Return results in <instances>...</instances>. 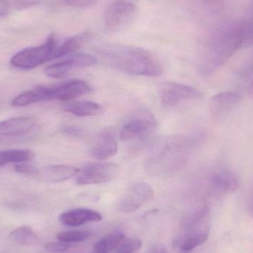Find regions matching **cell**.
Instances as JSON below:
<instances>
[{
  "label": "cell",
  "instance_id": "cell-16",
  "mask_svg": "<svg viewBox=\"0 0 253 253\" xmlns=\"http://www.w3.org/2000/svg\"><path fill=\"white\" fill-rule=\"evenodd\" d=\"M80 172L78 168L70 165H50L43 169L42 176L50 182H62L77 176Z\"/></svg>",
  "mask_w": 253,
  "mask_h": 253
},
{
  "label": "cell",
  "instance_id": "cell-31",
  "mask_svg": "<svg viewBox=\"0 0 253 253\" xmlns=\"http://www.w3.org/2000/svg\"><path fill=\"white\" fill-rule=\"evenodd\" d=\"M249 208L250 211H251V213L253 215V197L251 199V202H250Z\"/></svg>",
  "mask_w": 253,
  "mask_h": 253
},
{
  "label": "cell",
  "instance_id": "cell-25",
  "mask_svg": "<svg viewBox=\"0 0 253 253\" xmlns=\"http://www.w3.org/2000/svg\"><path fill=\"white\" fill-rule=\"evenodd\" d=\"M92 233L87 230L59 232L56 235L58 240L73 244L84 242L91 236Z\"/></svg>",
  "mask_w": 253,
  "mask_h": 253
},
{
  "label": "cell",
  "instance_id": "cell-18",
  "mask_svg": "<svg viewBox=\"0 0 253 253\" xmlns=\"http://www.w3.org/2000/svg\"><path fill=\"white\" fill-rule=\"evenodd\" d=\"M65 110L70 114L77 117H87L99 115L103 111V108L99 104L91 101H80L73 102L65 107Z\"/></svg>",
  "mask_w": 253,
  "mask_h": 253
},
{
  "label": "cell",
  "instance_id": "cell-17",
  "mask_svg": "<svg viewBox=\"0 0 253 253\" xmlns=\"http://www.w3.org/2000/svg\"><path fill=\"white\" fill-rule=\"evenodd\" d=\"M91 34L88 32L82 33L77 34L71 38L64 42L62 44L59 45L55 50L52 56V60L54 59H61L68 55L76 53L87 40H90Z\"/></svg>",
  "mask_w": 253,
  "mask_h": 253
},
{
  "label": "cell",
  "instance_id": "cell-14",
  "mask_svg": "<svg viewBox=\"0 0 253 253\" xmlns=\"http://www.w3.org/2000/svg\"><path fill=\"white\" fill-rule=\"evenodd\" d=\"M239 187V178L230 171H221L215 173L211 181V192L215 196H224L235 193Z\"/></svg>",
  "mask_w": 253,
  "mask_h": 253
},
{
  "label": "cell",
  "instance_id": "cell-28",
  "mask_svg": "<svg viewBox=\"0 0 253 253\" xmlns=\"http://www.w3.org/2000/svg\"><path fill=\"white\" fill-rule=\"evenodd\" d=\"M67 5L76 7H86L94 4L98 0H62Z\"/></svg>",
  "mask_w": 253,
  "mask_h": 253
},
{
  "label": "cell",
  "instance_id": "cell-5",
  "mask_svg": "<svg viewBox=\"0 0 253 253\" xmlns=\"http://www.w3.org/2000/svg\"><path fill=\"white\" fill-rule=\"evenodd\" d=\"M159 97L165 106L173 107L187 101L199 100L203 98L200 90L192 86L173 82H165L159 89Z\"/></svg>",
  "mask_w": 253,
  "mask_h": 253
},
{
  "label": "cell",
  "instance_id": "cell-8",
  "mask_svg": "<svg viewBox=\"0 0 253 253\" xmlns=\"http://www.w3.org/2000/svg\"><path fill=\"white\" fill-rule=\"evenodd\" d=\"M120 166L109 162H97L86 165L77 175L79 185H90L108 182L118 175Z\"/></svg>",
  "mask_w": 253,
  "mask_h": 253
},
{
  "label": "cell",
  "instance_id": "cell-11",
  "mask_svg": "<svg viewBox=\"0 0 253 253\" xmlns=\"http://www.w3.org/2000/svg\"><path fill=\"white\" fill-rule=\"evenodd\" d=\"M136 12L135 4L124 0H117L107 7L104 20L108 28L117 29L130 23Z\"/></svg>",
  "mask_w": 253,
  "mask_h": 253
},
{
  "label": "cell",
  "instance_id": "cell-9",
  "mask_svg": "<svg viewBox=\"0 0 253 253\" xmlns=\"http://www.w3.org/2000/svg\"><path fill=\"white\" fill-rule=\"evenodd\" d=\"M46 99L70 101L90 91V87L83 80H69L54 86H42Z\"/></svg>",
  "mask_w": 253,
  "mask_h": 253
},
{
  "label": "cell",
  "instance_id": "cell-29",
  "mask_svg": "<svg viewBox=\"0 0 253 253\" xmlns=\"http://www.w3.org/2000/svg\"><path fill=\"white\" fill-rule=\"evenodd\" d=\"M10 10L9 0H0V16H5Z\"/></svg>",
  "mask_w": 253,
  "mask_h": 253
},
{
  "label": "cell",
  "instance_id": "cell-13",
  "mask_svg": "<svg viewBox=\"0 0 253 253\" xmlns=\"http://www.w3.org/2000/svg\"><path fill=\"white\" fill-rule=\"evenodd\" d=\"M102 219L99 212L86 208L70 210L59 216V221L68 227H79L87 223L99 222Z\"/></svg>",
  "mask_w": 253,
  "mask_h": 253
},
{
  "label": "cell",
  "instance_id": "cell-10",
  "mask_svg": "<svg viewBox=\"0 0 253 253\" xmlns=\"http://www.w3.org/2000/svg\"><path fill=\"white\" fill-rule=\"evenodd\" d=\"M153 196L154 190L150 184L137 182L132 184L127 193L119 201L117 208L125 213H131L138 211Z\"/></svg>",
  "mask_w": 253,
  "mask_h": 253
},
{
  "label": "cell",
  "instance_id": "cell-32",
  "mask_svg": "<svg viewBox=\"0 0 253 253\" xmlns=\"http://www.w3.org/2000/svg\"><path fill=\"white\" fill-rule=\"evenodd\" d=\"M251 92H252V93H253V83H252V84H251Z\"/></svg>",
  "mask_w": 253,
  "mask_h": 253
},
{
  "label": "cell",
  "instance_id": "cell-33",
  "mask_svg": "<svg viewBox=\"0 0 253 253\" xmlns=\"http://www.w3.org/2000/svg\"><path fill=\"white\" fill-rule=\"evenodd\" d=\"M117 253H123V252H122V251H117Z\"/></svg>",
  "mask_w": 253,
  "mask_h": 253
},
{
  "label": "cell",
  "instance_id": "cell-6",
  "mask_svg": "<svg viewBox=\"0 0 253 253\" xmlns=\"http://www.w3.org/2000/svg\"><path fill=\"white\" fill-rule=\"evenodd\" d=\"M37 126V122L29 117H13L0 122V142H13L28 138Z\"/></svg>",
  "mask_w": 253,
  "mask_h": 253
},
{
  "label": "cell",
  "instance_id": "cell-2",
  "mask_svg": "<svg viewBox=\"0 0 253 253\" xmlns=\"http://www.w3.org/2000/svg\"><path fill=\"white\" fill-rule=\"evenodd\" d=\"M97 53L104 63L126 74L156 77L163 73L160 62L151 53L140 47L105 46L99 49Z\"/></svg>",
  "mask_w": 253,
  "mask_h": 253
},
{
  "label": "cell",
  "instance_id": "cell-19",
  "mask_svg": "<svg viewBox=\"0 0 253 253\" xmlns=\"http://www.w3.org/2000/svg\"><path fill=\"white\" fill-rule=\"evenodd\" d=\"M209 236V232L184 233V236L177 239L175 242L178 249L184 253H190L198 247L203 245Z\"/></svg>",
  "mask_w": 253,
  "mask_h": 253
},
{
  "label": "cell",
  "instance_id": "cell-20",
  "mask_svg": "<svg viewBox=\"0 0 253 253\" xmlns=\"http://www.w3.org/2000/svg\"><path fill=\"white\" fill-rule=\"evenodd\" d=\"M126 240V236L121 233L107 235L96 242L93 247V253H111L120 248Z\"/></svg>",
  "mask_w": 253,
  "mask_h": 253
},
{
  "label": "cell",
  "instance_id": "cell-30",
  "mask_svg": "<svg viewBox=\"0 0 253 253\" xmlns=\"http://www.w3.org/2000/svg\"><path fill=\"white\" fill-rule=\"evenodd\" d=\"M150 253H169L168 252L166 249L164 247L161 246V245H156V246L153 247L150 251Z\"/></svg>",
  "mask_w": 253,
  "mask_h": 253
},
{
  "label": "cell",
  "instance_id": "cell-15",
  "mask_svg": "<svg viewBox=\"0 0 253 253\" xmlns=\"http://www.w3.org/2000/svg\"><path fill=\"white\" fill-rule=\"evenodd\" d=\"M210 216L208 205H202L189 212L183 219L181 227L185 233L209 232L207 228V221Z\"/></svg>",
  "mask_w": 253,
  "mask_h": 253
},
{
  "label": "cell",
  "instance_id": "cell-3",
  "mask_svg": "<svg viewBox=\"0 0 253 253\" xmlns=\"http://www.w3.org/2000/svg\"><path fill=\"white\" fill-rule=\"evenodd\" d=\"M58 46L57 37L50 34L43 44L27 47L13 55L10 59L12 66L23 70L33 69L46 62L52 60V56Z\"/></svg>",
  "mask_w": 253,
  "mask_h": 253
},
{
  "label": "cell",
  "instance_id": "cell-21",
  "mask_svg": "<svg viewBox=\"0 0 253 253\" xmlns=\"http://www.w3.org/2000/svg\"><path fill=\"white\" fill-rule=\"evenodd\" d=\"M34 158V153L28 150L12 149L0 150V167L8 164H19L31 162Z\"/></svg>",
  "mask_w": 253,
  "mask_h": 253
},
{
  "label": "cell",
  "instance_id": "cell-12",
  "mask_svg": "<svg viewBox=\"0 0 253 253\" xmlns=\"http://www.w3.org/2000/svg\"><path fill=\"white\" fill-rule=\"evenodd\" d=\"M118 143L115 132L111 127L102 129L96 135L90 146V156L98 161L107 160L117 154Z\"/></svg>",
  "mask_w": 253,
  "mask_h": 253
},
{
  "label": "cell",
  "instance_id": "cell-24",
  "mask_svg": "<svg viewBox=\"0 0 253 253\" xmlns=\"http://www.w3.org/2000/svg\"><path fill=\"white\" fill-rule=\"evenodd\" d=\"M10 239L15 243L23 246H30L37 242V236L29 226L18 227L10 233Z\"/></svg>",
  "mask_w": 253,
  "mask_h": 253
},
{
  "label": "cell",
  "instance_id": "cell-1",
  "mask_svg": "<svg viewBox=\"0 0 253 253\" xmlns=\"http://www.w3.org/2000/svg\"><path fill=\"white\" fill-rule=\"evenodd\" d=\"M244 20H230L221 23L211 34L203 62L202 72L210 74L227 62L241 47H245Z\"/></svg>",
  "mask_w": 253,
  "mask_h": 253
},
{
  "label": "cell",
  "instance_id": "cell-23",
  "mask_svg": "<svg viewBox=\"0 0 253 253\" xmlns=\"http://www.w3.org/2000/svg\"><path fill=\"white\" fill-rule=\"evenodd\" d=\"M44 101H46L44 92L41 86H38L34 90H27L17 95L13 98L11 105L14 107H25Z\"/></svg>",
  "mask_w": 253,
  "mask_h": 253
},
{
  "label": "cell",
  "instance_id": "cell-4",
  "mask_svg": "<svg viewBox=\"0 0 253 253\" xmlns=\"http://www.w3.org/2000/svg\"><path fill=\"white\" fill-rule=\"evenodd\" d=\"M157 128L154 115L147 109H141L130 116L123 126L120 137L126 142L142 141L151 136Z\"/></svg>",
  "mask_w": 253,
  "mask_h": 253
},
{
  "label": "cell",
  "instance_id": "cell-7",
  "mask_svg": "<svg viewBox=\"0 0 253 253\" xmlns=\"http://www.w3.org/2000/svg\"><path fill=\"white\" fill-rule=\"evenodd\" d=\"M62 59L44 69L46 76L53 79L63 78L73 70L93 66L97 62V59L93 55L77 52Z\"/></svg>",
  "mask_w": 253,
  "mask_h": 253
},
{
  "label": "cell",
  "instance_id": "cell-26",
  "mask_svg": "<svg viewBox=\"0 0 253 253\" xmlns=\"http://www.w3.org/2000/svg\"><path fill=\"white\" fill-rule=\"evenodd\" d=\"M73 245L67 242L58 241V242H49L44 245V250L50 253H63L71 249Z\"/></svg>",
  "mask_w": 253,
  "mask_h": 253
},
{
  "label": "cell",
  "instance_id": "cell-27",
  "mask_svg": "<svg viewBox=\"0 0 253 253\" xmlns=\"http://www.w3.org/2000/svg\"><path fill=\"white\" fill-rule=\"evenodd\" d=\"M30 162H22V163L15 165V169L16 172L24 174H34L36 172V168L34 165L29 163Z\"/></svg>",
  "mask_w": 253,
  "mask_h": 253
},
{
  "label": "cell",
  "instance_id": "cell-22",
  "mask_svg": "<svg viewBox=\"0 0 253 253\" xmlns=\"http://www.w3.org/2000/svg\"><path fill=\"white\" fill-rule=\"evenodd\" d=\"M240 96L234 92L224 91L212 96L211 103L215 112L221 113L239 103Z\"/></svg>",
  "mask_w": 253,
  "mask_h": 253
}]
</instances>
